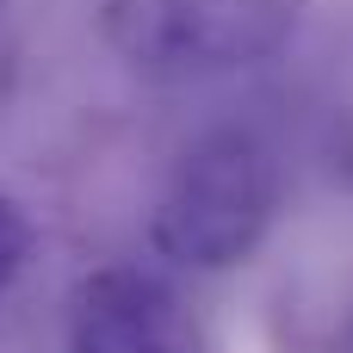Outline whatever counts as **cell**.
Returning <instances> with one entry per match:
<instances>
[{"instance_id": "1", "label": "cell", "mask_w": 353, "mask_h": 353, "mask_svg": "<svg viewBox=\"0 0 353 353\" xmlns=\"http://www.w3.org/2000/svg\"><path fill=\"white\" fill-rule=\"evenodd\" d=\"M279 192H285V174L267 137L236 124L211 130L174 161L149 211V248L186 273H230L267 242L279 217Z\"/></svg>"}, {"instance_id": "2", "label": "cell", "mask_w": 353, "mask_h": 353, "mask_svg": "<svg viewBox=\"0 0 353 353\" xmlns=\"http://www.w3.org/2000/svg\"><path fill=\"white\" fill-rule=\"evenodd\" d=\"M310 0H99V37L143 81H223L273 62Z\"/></svg>"}, {"instance_id": "3", "label": "cell", "mask_w": 353, "mask_h": 353, "mask_svg": "<svg viewBox=\"0 0 353 353\" xmlns=\"http://www.w3.org/2000/svg\"><path fill=\"white\" fill-rule=\"evenodd\" d=\"M68 353H211V335L168 279L105 267L68 304Z\"/></svg>"}, {"instance_id": "4", "label": "cell", "mask_w": 353, "mask_h": 353, "mask_svg": "<svg viewBox=\"0 0 353 353\" xmlns=\"http://www.w3.org/2000/svg\"><path fill=\"white\" fill-rule=\"evenodd\" d=\"M31 242H37V230H31V211L0 186V304L12 298V285H19V273H25V261H31Z\"/></svg>"}]
</instances>
